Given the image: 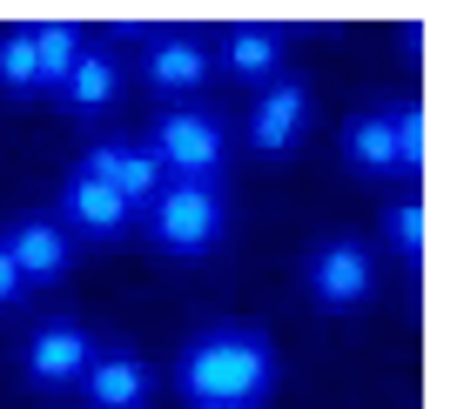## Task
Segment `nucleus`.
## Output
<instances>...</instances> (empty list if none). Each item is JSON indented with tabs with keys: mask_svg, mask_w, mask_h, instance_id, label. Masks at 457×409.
Instances as JSON below:
<instances>
[{
	"mask_svg": "<svg viewBox=\"0 0 457 409\" xmlns=\"http://www.w3.org/2000/svg\"><path fill=\"white\" fill-rule=\"evenodd\" d=\"M283 382V356L262 329L215 323L175 349V396L188 409H262Z\"/></svg>",
	"mask_w": 457,
	"mask_h": 409,
	"instance_id": "f257e3e1",
	"label": "nucleus"
},
{
	"mask_svg": "<svg viewBox=\"0 0 457 409\" xmlns=\"http://www.w3.org/2000/svg\"><path fill=\"white\" fill-rule=\"evenodd\" d=\"M148 241L175 262H195V255H215L228 235V195L222 182H162L155 201L142 209Z\"/></svg>",
	"mask_w": 457,
	"mask_h": 409,
	"instance_id": "f03ea898",
	"label": "nucleus"
},
{
	"mask_svg": "<svg viewBox=\"0 0 457 409\" xmlns=\"http://www.w3.org/2000/svg\"><path fill=\"white\" fill-rule=\"evenodd\" d=\"M343 161L357 175H417L424 168V108L397 101V108H363L343 121Z\"/></svg>",
	"mask_w": 457,
	"mask_h": 409,
	"instance_id": "7ed1b4c3",
	"label": "nucleus"
},
{
	"mask_svg": "<svg viewBox=\"0 0 457 409\" xmlns=\"http://www.w3.org/2000/svg\"><path fill=\"white\" fill-rule=\"evenodd\" d=\"M142 148L155 155V168L169 182H215L228 161V127L209 108H169L162 121H148Z\"/></svg>",
	"mask_w": 457,
	"mask_h": 409,
	"instance_id": "20e7f679",
	"label": "nucleus"
},
{
	"mask_svg": "<svg viewBox=\"0 0 457 409\" xmlns=\"http://www.w3.org/2000/svg\"><path fill=\"white\" fill-rule=\"evenodd\" d=\"M303 289H310V302H316V309H329V315L370 302V289H377V249L363 235H323L310 255H303Z\"/></svg>",
	"mask_w": 457,
	"mask_h": 409,
	"instance_id": "39448f33",
	"label": "nucleus"
},
{
	"mask_svg": "<svg viewBox=\"0 0 457 409\" xmlns=\"http://www.w3.org/2000/svg\"><path fill=\"white\" fill-rule=\"evenodd\" d=\"M95 329L81 323V315H54V323L28 329V342H21V376L34 382V389H81L87 363H95Z\"/></svg>",
	"mask_w": 457,
	"mask_h": 409,
	"instance_id": "423d86ee",
	"label": "nucleus"
},
{
	"mask_svg": "<svg viewBox=\"0 0 457 409\" xmlns=\"http://www.w3.org/2000/svg\"><path fill=\"white\" fill-rule=\"evenodd\" d=\"M54 222L68 228V241H74V235H81V241H114V235H129L135 209L114 195L101 175L74 168L68 182H61V195H54Z\"/></svg>",
	"mask_w": 457,
	"mask_h": 409,
	"instance_id": "0eeeda50",
	"label": "nucleus"
},
{
	"mask_svg": "<svg viewBox=\"0 0 457 409\" xmlns=\"http://www.w3.org/2000/svg\"><path fill=\"white\" fill-rule=\"evenodd\" d=\"M81 403L87 409H148L155 403V369H148V356L129 349V342L95 349V363H87V376H81Z\"/></svg>",
	"mask_w": 457,
	"mask_h": 409,
	"instance_id": "6e6552de",
	"label": "nucleus"
},
{
	"mask_svg": "<svg viewBox=\"0 0 457 409\" xmlns=\"http://www.w3.org/2000/svg\"><path fill=\"white\" fill-rule=\"evenodd\" d=\"M303 127H310V87L296 74H276L270 87H256V108H249L243 135L256 155H289L303 142Z\"/></svg>",
	"mask_w": 457,
	"mask_h": 409,
	"instance_id": "1a4fd4ad",
	"label": "nucleus"
},
{
	"mask_svg": "<svg viewBox=\"0 0 457 409\" xmlns=\"http://www.w3.org/2000/svg\"><path fill=\"white\" fill-rule=\"evenodd\" d=\"M81 168H87V175H101V182H108L114 195L129 201L135 215H142L148 201H155V188L169 182V175L155 168V155H148L142 142H121V135H108V142H95V148H87V155H81Z\"/></svg>",
	"mask_w": 457,
	"mask_h": 409,
	"instance_id": "9d476101",
	"label": "nucleus"
},
{
	"mask_svg": "<svg viewBox=\"0 0 457 409\" xmlns=\"http://www.w3.org/2000/svg\"><path fill=\"white\" fill-rule=\"evenodd\" d=\"M215 54L202 47V34L188 28H169V34H148V54H142V81L155 87V94H195L202 81H209Z\"/></svg>",
	"mask_w": 457,
	"mask_h": 409,
	"instance_id": "9b49d317",
	"label": "nucleus"
},
{
	"mask_svg": "<svg viewBox=\"0 0 457 409\" xmlns=\"http://www.w3.org/2000/svg\"><path fill=\"white\" fill-rule=\"evenodd\" d=\"M0 241L14 255L21 282H54V275H68V262H74V241H68V228H61L54 215H21V222H7Z\"/></svg>",
	"mask_w": 457,
	"mask_h": 409,
	"instance_id": "f8f14e48",
	"label": "nucleus"
},
{
	"mask_svg": "<svg viewBox=\"0 0 457 409\" xmlns=\"http://www.w3.org/2000/svg\"><path fill=\"white\" fill-rule=\"evenodd\" d=\"M114 94H121V61L108 54V47H81V54H74V68H68V81L54 87V101L68 114H108L114 108Z\"/></svg>",
	"mask_w": 457,
	"mask_h": 409,
	"instance_id": "ddd939ff",
	"label": "nucleus"
},
{
	"mask_svg": "<svg viewBox=\"0 0 457 409\" xmlns=\"http://www.w3.org/2000/svg\"><path fill=\"white\" fill-rule=\"evenodd\" d=\"M222 68L243 87H270L283 74V28H256V20L222 28Z\"/></svg>",
	"mask_w": 457,
	"mask_h": 409,
	"instance_id": "4468645a",
	"label": "nucleus"
},
{
	"mask_svg": "<svg viewBox=\"0 0 457 409\" xmlns=\"http://www.w3.org/2000/svg\"><path fill=\"white\" fill-rule=\"evenodd\" d=\"M87 47V34L74 28V20H47V28H34V74H41V94H54L61 81H68L74 54Z\"/></svg>",
	"mask_w": 457,
	"mask_h": 409,
	"instance_id": "2eb2a0df",
	"label": "nucleus"
},
{
	"mask_svg": "<svg viewBox=\"0 0 457 409\" xmlns=\"http://www.w3.org/2000/svg\"><path fill=\"white\" fill-rule=\"evenodd\" d=\"M0 94L7 101H34L41 74H34V28H7L0 34Z\"/></svg>",
	"mask_w": 457,
	"mask_h": 409,
	"instance_id": "dca6fc26",
	"label": "nucleus"
},
{
	"mask_svg": "<svg viewBox=\"0 0 457 409\" xmlns=\"http://www.w3.org/2000/svg\"><path fill=\"white\" fill-rule=\"evenodd\" d=\"M384 241L403 255V262H417V255H424V201H417V195H403L397 209L384 215Z\"/></svg>",
	"mask_w": 457,
	"mask_h": 409,
	"instance_id": "f3484780",
	"label": "nucleus"
},
{
	"mask_svg": "<svg viewBox=\"0 0 457 409\" xmlns=\"http://www.w3.org/2000/svg\"><path fill=\"white\" fill-rule=\"evenodd\" d=\"M21 296H28V282H21V268H14V255H7V241H0V309H14Z\"/></svg>",
	"mask_w": 457,
	"mask_h": 409,
	"instance_id": "a211bd4d",
	"label": "nucleus"
}]
</instances>
